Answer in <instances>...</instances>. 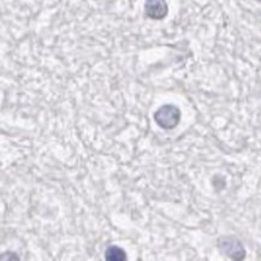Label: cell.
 Masks as SVG:
<instances>
[{
    "instance_id": "6da1fadb",
    "label": "cell",
    "mask_w": 261,
    "mask_h": 261,
    "mask_svg": "<svg viewBox=\"0 0 261 261\" xmlns=\"http://www.w3.org/2000/svg\"><path fill=\"white\" fill-rule=\"evenodd\" d=\"M180 110L175 105H164L154 113V120L164 130H172L179 124Z\"/></svg>"
},
{
    "instance_id": "7a4b0ae2",
    "label": "cell",
    "mask_w": 261,
    "mask_h": 261,
    "mask_svg": "<svg viewBox=\"0 0 261 261\" xmlns=\"http://www.w3.org/2000/svg\"><path fill=\"white\" fill-rule=\"evenodd\" d=\"M218 249L224 255L232 260H243L246 249L243 244L233 236H224L218 240Z\"/></svg>"
},
{
    "instance_id": "3957f363",
    "label": "cell",
    "mask_w": 261,
    "mask_h": 261,
    "mask_svg": "<svg viewBox=\"0 0 261 261\" xmlns=\"http://www.w3.org/2000/svg\"><path fill=\"white\" fill-rule=\"evenodd\" d=\"M145 12L147 17L155 19V21L165 18L169 12L167 2L166 0H146Z\"/></svg>"
},
{
    "instance_id": "277c9868",
    "label": "cell",
    "mask_w": 261,
    "mask_h": 261,
    "mask_svg": "<svg viewBox=\"0 0 261 261\" xmlns=\"http://www.w3.org/2000/svg\"><path fill=\"white\" fill-rule=\"evenodd\" d=\"M105 259L107 261H125L126 253L118 246H110L105 252Z\"/></svg>"
},
{
    "instance_id": "5b68a950",
    "label": "cell",
    "mask_w": 261,
    "mask_h": 261,
    "mask_svg": "<svg viewBox=\"0 0 261 261\" xmlns=\"http://www.w3.org/2000/svg\"><path fill=\"white\" fill-rule=\"evenodd\" d=\"M257 2H261V0H257Z\"/></svg>"
}]
</instances>
